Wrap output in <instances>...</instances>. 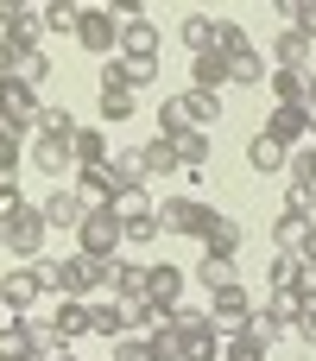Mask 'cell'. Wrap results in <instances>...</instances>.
Segmentation results:
<instances>
[{
    "mask_svg": "<svg viewBox=\"0 0 316 361\" xmlns=\"http://www.w3.org/2000/svg\"><path fill=\"white\" fill-rule=\"evenodd\" d=\"M44 235H51V228H44V209H32V203H19V209L0 216V254H13L19 267H25V260H44V254H38Z\"/></svg>",
    "mask_w": 316,
    "mask_h": 361,
    "instance_id": "1",
    "label": "cell"
},
{
    "mask_svg": "<svg viewBox=\"0 0 316 361\" xmlns=\"http://www.w3.org/2000/svg\"><path fill=\"white\" fill-rule=\"evenodd\" d=\"M215 222H222V209L203 203V197H165V203H158V228H165V235H196V241H209Z\"/></svg>",
    "mask_w": 316,
    "mask_h": 361,
    "instance_id": "2",
    "label": "cell"
},
{
    "mask_svg": "<svg viewBox=\"0 0 316 361\" xmlns=\"http://www.w3.org/2000/svg\"><path fill=\"white\" fill-rule=\"evenodd\" d=\"M44 292H51V286H44V267H38V260H25V267H6V273H0V311H13V317H25Z\"/></svg>",
    "mask_w": 316,
    "mask_h": 361,
    "instance_id": "3",
    "label": "cell"
},
{
    "mask_svg": "<svg viewBox=\"0 0 316 361\" xmlns=\"http://www.w3.org/2000/svg\"><path fill=\"white\" fill-rule=\"evenodd\" d=\"M76 254H89V260H120V216H114V209L82 216V228H76Z\"/></svg>",
    "mask_w": 316,
    "mask_h": 361,
    "instance_id": "4",
    "label": "cell"
},
{
    "mask_svg": "<svg viewBox=\"0 0 316 361\" xmlns=\"http://www.w3.org/2000/svg\"><path fill=\"white\" fill-rule=\"evenodd\" d=\"M209 324L222 330V336H241L247 324H253V292L234 279V286H222V292H209Z\"/></svg>",
    "mask_w": 316,
    "mask_h": 361,
    "instance_id": "5",
    "label": "cell"
},
{
    "mask_svg": "<svg viewBox=\"0 0 316 361\" xmlns=\"http://www.w3.org/2000/svg\"><path fill=\"white\" fill-rule=\"evenodd\" d=\"M76 44L95 51V57H114V51H120V19H114L108 6H82V19H76Z\"/></svg>",
    "mask_w": 316,
    "mask_h": 361,
    "instance_id": "6",
    "label": "cell"
},
{
    "mask_svg": "<svg viewBox=\"0 0 316 361\" xmlns=\"http://www.w3.org/2000/svg\"><path fill=\"white\" fill-rule=\"evenodd\" d=\"M25 165H38L44 178H76V152H70V140H57V133H32V146H25Z\"/></svg>",
    "mask_w": 316,
    "mask_h": 361,
    "instance_id": "7",
    "label": "cell"
},
{
    "mask_svg": "<svg viewBox=\"0 0 316 361\" xmlns=\"http://www.w3.org/2000/svg\"><path fill=\"white\" fill-rule=\"evenodd\" d=\"M133 95H139V89H127V76H120V70H114V57H108V63H101V121H108V127L133 121V114H139V102H133Z\"/></svg>",
    "mask_w": 316,
    "mask_h": 361,
    "instance_id": "8",
    "label": "cell"
},
{
    "mask_svg": "<svg viewBox=\"0 0 316 361\" xmlns=\"http://www.w3.org/2000/svg\"><path fill=\"white\" fill-rule=\"evenodd\" d=\"M89 336H108V343H127L133 336V311L114 298V292H101V298H89Z\"/></svg>",
    "mask_w": 316,
    "mask_h": 361,
    "instance_id": "9",
    "label": "cell"
},
{
    "mask_svg": "<svg viewBox=\"0 0 316 361\" xmlns=\"http://www.w3.org/2000/svg\"><path fill=\"white\" fill-rule=\"evenodd\" d=\"M0 38H13L19 51H44V25H38V6L0 0Z\"/></svg>",
    "mask_w": 316,
    "mask_h": 361,
    "instance_id": "10",
    "label": "cell"
},
{
    "mask_svg": "<svg viewBox=\"0 0 316 361\" xmlns=\"http://www.w3.org/2000/svg\"><path fill=\"white\" fill-rule=\"evenodd\" d=\"M260 133H266L272 146H285V152H291V146L304 152V140H310V108H272Z\"/></svg>",
    "mask_w": 316,
    "mask_h": 361,
    "instance_id": "11",
    "label": "cell"
},
{
    "mask_svg": "<svg viewBox=\"0 0 316 361\" xmlns=\"http://www.w3.org/2000/svg\"><path fill=\"white\" fill-rule=\"evenodd\" d=\"M165 102H171L177 127H196V133H209V127H215V114H222V102H215V95H196V89H184V95H165Z\"/></svg>",
    "mask_w": 316,
    "mask_h": 361,
    "instance_id": "12",
    "label": "cell"
},
{
    "mask_svg": "<svg viewBox=\"0 0 316 361\" xmlns=\"http://www.w3.org/2000/svg\"><path fill=\"white\" fill-rule=\"evenodd\" d=\"M165 146L177 152V165H184L190 178H203V171H209V152H215V146H209V133H196V127H177V133H165Z\"/></svg>",
    "mask_w": 316,
    "mask_h": 361,
    "instance_id": "13",
    "label": "cell"
},
{
    "mask_svg": "<svg viewBox=\"0 0 316 361\" xmlns=\"http://www.w3.org/2000/svg\"><path fill=\"white\" fill-rule=\"evenodd\" d=\"M146 298H152V305H158V311L171 317V311L184 305V273H177L171 260H158V267H146Z\"/></svg>",
    "mask_w": 316,
    "mask_h": 361,
    "instance_id": "14",
    "label": "cell"
},
{
    "mask_svg": "<svg viewBox=\"0 0 316 361\" xmlns=\"http://www.w3.org/2000/svg\"><path fill=\"white\" fill-rule=\"evenodd\" d=\"M38 317H13V324H0V361H32L38 355Z\"/></svg>",
    "mask_w": 316,
    "mask_h": 361,
    "instance_id": "15",
    "label": "cell"
},
{
    "mask_svg": "<svg viewBox=\"0 0 316 361\" xmlns=\"http://www.w3.org/2000/svg\"><path fill=\"white\" fill-rule=\"evenodd\" d=\"M228 82H234V63H228L222 51H209V57H196V63H190V89H196V95H215V102H222V89H228Z\"/></svg>",
    "mask_w": 316,
    "mask_h": 361,
    "instance_id": "16",
    "label": "cell"
},
{
    "mask_svg": "<svg viewBox=\"0 0 316 361\" xmlns=\"http://www.w3.org/2000/svg\"><path fill=\"white\" fill-rule=\"evenodd\" d=\"M266 89H272V102L279 108H310V70H266Z\"/></svg>",
    "mask_w": 316,
    "mask_h": 361,
    "instance_id": "17",
    "label": "cell"
},
{
    "mask_svg": "<svg viewBox=\"0 0 316 361\" xmlns=\"http://www.w3.org/2000/svg\"><path fill=\"white\" fill-rule=\"evenodd\" d=\"M38 209H44V228H70V235H76V228H82V216H89V209H82V197H76L70 184H57Z\"/></svg>",
    "mask_w": 316,
    "mask_h": 361,
    "instance_id": "18",
    "label": "cell"
},
{
    "mask_svg": "<svg viewBox=\"0 0 316 361\" xmlns=\"http://www.w3.org/2000/svg\"><path fill=\"white\" fill-rule=\"evenodd\" d=\"M120 57H133V63H158V25H152V19L120 25Z\"/></svg>",
    "mask_w": 316,
    "mask_h": 361,
    "instance_id": "19",
    "label": "cell"
},
{
    "mask_svg": "<svg viewBox=\"0 0 316 361\" xmlns=\"http://www.w3.org/2000/svg\"><path fill=\"white\" fill-rule=\"evenodd\" d=\"M70 152H76V171H108V133L101 127H76V140H70Z\"/></svg>",
    "mask_w": 316,
    "mask_h": 361,
    "instance_id": "20",
    "label": "cell"
},
{
    "mask_svg": "<svg viewBox=\"0 0 316 361\" xmlns=\"http://www.w3.org/2000/svg\"><path fill=\"white\" fill-rule=\"evenodd\" d=\"M51 330H57V343H63V349H70V343H82V336H89V305H82V298H57Z\"/></svg>",
    "mask_w": 316,
    "mask_h": 361,
    "instance_id": "21",
    "label": "cell"
},
{
    "mask_svg": "<svg viewBox=\"0 0 316 361\" xmlns=\"http://www.w3.org/2000/svg\"><path fill=\"white\" fill-rule=\"evenodd\" d=\"M101 178H108V190H114V197H127V190H146V171H139V146H133V152H114Z\"/></svg>",
    "mask_w": 316,
    "mask_h": 361,
    "instance_id": "22",
    "label": "cell"
},
{
    "mask_svg": "<svg viewBox=\"0 0 316 361\" xmlns=\"http://www.w3.org/2000/svg\"><path fill=\"white\" fill-rule=\"evenodd\" d=\"M272 57H279V70H310V38H304L298 25H285V32L272 38Z\"/></svg>",
    "mask_w": 316,
    "mask_h": 361,
    "instance_id": "23",
    "label": "cell"
},
{
    "mask_svg": "<svg viewBox=\"0 0 316 361\" xmlns=\"http://www.w3.org/2000/svg\"><path fill=\"white\" fill-rule=\"evenodd\" d=\"M285 165H291V152H285V146H272L266 133H253V140H247V171L272 178V171H285Z\"/></svg>",
    "mask_w": 316,
    "mask_h": 361,
    "instance_id": "24",
    "label": "cell"
},
{
    "mask_svg": "<svg viewBox=\"0 0 316 361\" xmlns=\"http://www.w3.org/2000/svg\"><path fill=\"white\" fill-rule=\"evenodd\" d=\"M241 241H247V228H241L234 216H222V222L209 228V241H203V254H209V260H234V254H241Z\"/></svg>",
    "mask_w": 316,
    "mask_h": 361,
    "instance_id": "25",
    "label": "cell"
},
{
    "mask_svg": "<svg viewBox=\"0 0 316 361\" xmlns=\"http://www.w3.org/2000/svg\"><path fill=\"white\" fill-rule=\"evenodd\" d=\"M76 197H82V209L95 216V209H114V190H108V178L101 171H76V184H70Z\"/></svg>",
    "mask_w": 316,
    "mask_h": 361,
    "instance_id": "26",
    "label": "cell"
},
{
    "mask_svg": "<svg viewBox=\"0 0 316 361\" xmlns=\"http://www.w3.org/2000/svg\"><path fill=\"white\" fill-rule=\"evenodd\" d=\"M114 298L120 305H139L146 298V267L139 260H114Z\"/></svg>",
    "mask_w": 316,
    "mask_h": 361,
    "instance_id": "27",
    "label": "cell"
},
{
    "mask_svg": "<svg viewBox=\"0 0 316 361\" xmlns=\"http://www.w3.org/2000/svg\"><path fill=\"white\" fill-rule=\"evenodd\" d=\"M222 343H228V336H222L215 324H203V330L184 336V361H222Z\"/></svg>",
    "mask_w": 316,
    "mask_h": 361,
    "instance_id": "28",
    "label": "cell"
},
{
    "mask_svg": "<svg viewBox=\"0 0 316 361\" xmlns=\"http://www.w3.org/2000/svg\"><path fill=\"white\" fill-rule=\"evenodd\" d=\"M76 19H82L76 0H51V6H38V25H44V32H63V38H76Z\"/></svg>",
    "mask_w": 316,
    "mask_h": 361,
    "instance_id": "29",
    "label": "cell"
},
{
    "mask_svg": "<svg viewBox=\"0 0 316 361\" xmlns=\"http://www.w3.org/2000/svg\"><path fill=\"white\" fill-rule=\"evenodd\" d=\"M215 51H222L228 63H234V57H247V51H253L247 25H241V19H215Z\"/></svg>",
    "mask_w": 316,
    "mask_h": 361,
    "instance_id": "30",
    "label": "cell"
},
{
    "mask_svg": "<svg viewBox=\"0 0 316 361\" xmlns=\"http://www.w3.org/2000/svg\"><path fill=\"white\" fill-rule=\"evenodd\" d=\"M184 44H190V57H209L215 51V19L209 13H190L184 19Z\"/></svg>",
    "mask_w": 316,
    "mask_h": 361,
    "instance_id": "31",
    "label": "cell"
},
{
    "mask_svg": "<svg viewBox=\"0 0 316 361\" xmlns=\"http://www.w3.org/2000/svg\"><path fill=\"white\" fill-rule=\"evenodd\" d=\"M310 228L316 222H304V216H279V222H272V247H279V254H298Z\"/></svg>",
    "mask_w": 316,
    "mask_h": 361,
    "instance_id": "32",
    "label": "cell"
},
{
    "mask_svg": "<svg viewBox=\"0 0 316 361\" xmlns=\"http://www.w3.org/2000/svg\"><path fill=\"white\" fill-rule=\"evenodd\" d=\"M139 171H146V178H165V171H177V152H171L165 140H146V146H139Z\"/></svg>",
    "mask_w": 316,
    "mask_h": 361,
    "instance_id": "33",
    "label": "cell"
},
{
    "mask_svg": "<svg viewBox=\"0 0 316 361\" xmlns=\"http://www.w3.org/2000/svg\"><path fill=\"white\" fill-rule=\"evenodd\" d=\"M298 273H304V260H298V254H279V260L266 267V279H272V292H279V298H291V292H298Z\"/></svg>",
    "mask_w": 316,
    "mask_h": 361,
    "instance_id": "34",
    "label": "cell"
},
{
    "mask_svg": "<svg viewBox=\"0 0 316 361\" xmlns=\"http://www.w3.org/2000/svg\"><path fill=\"white\" fill-rule=\"evenodd\" d=\"M266 355H272V349H266L253 330H241V336H228V343H222V361H266Z\"/></svg>",
    "mask_w": 316,
    "mask_h": 361,
    "instance_id": "35",
    "label": "cell"
},
{
    "mask_svg": "<svg viewBox=\"0 0 316 361\" xmlns=\"http://www.w3.org/2000/svg\"><path fill=\"white\" fill-rule=\"evenodd\" d=\"M165 228H158V216H133V222H120V247H152Z\"/></svg>",
    "mask_w": 316,
    "mask_h": 361,
    "instance_id": "36",
    "label": "cell"
},
{
    "mask_svg": "<svg viewBox=\"0 0 316 361\" xmlns=\"http://www.w3.org/2000/svg\"><path fill=\"white\" fill-rule=\"evenodd\" d=\"M38 133H57V140H76V114H70V108H51V102H44V108H38Z\"/></svg>",
    "mask_w": 316,
    "mask_h": 361,
    "instance_id": "37",
    "label": "cell"
},
{
    "mask_svg": "<svg viewBox=\"0 0 316 361\" xmlns=\"http://www.w3.org/2000/svg\"><path fill=\"white\" fill-rule=\"evenodd\" d=\"M272 13H285V19H291V25L316 44V0H285V6H272Z\"/></svg>",
    "mask_w": 316,
    "mask_h": 361,
    "instance_id": "38",
    "label": "cell"
},
{
    "mask_svg": "<svg viewBox=\"0 0 316 361\" xmlns=\"http://www.w3.org/2000/svg\"><path fill=\"white\" fill-rule=\"evenodd\" d=\"M114 216H120V222H133V216H158V203H152L146 190H127V197H114Z\"/></svg>",
    "mask_w": 316,
    "mask_h": 361,
    "instance_id": "39",
    "label": "cell"
},
{
    "mask_svg": "<svg viewBox=\"0 0 316 361\" xmlns=\"http://www.w3.org/2000/svg\"><path fill=\"white\" fill-rule=\"evenodd\" d=\"M196 279H203L209 292H222V286H234V260H209V254H203V267H196Z\"/></svg>",
    "mask_w": 316,
    "mask_h": 361,
    "instance_id": "40",
    "label": "cell"
},
{
    "mask_svg": "<svg viewBox=\"0 0 316 361\" xmlns=\"http://www.w3.org/2000/svg\"><path fill=\"white\" fill-rule=\"evenodd\" d=\"M165 324H171L177 336H190V330H203V324H209V305H177V311H171Z\"/></svg>",
    "mask_w": 316,
    "mask_h": 361,
    "instance_id": "41",
    "label": "cell"
},
{
    "mask_svg": "<svg viewBox=\"0 0 316 361\" xmlns=\"http://www.w3.org/2000/svg\"><path fill=\"white\" fill-rule=\"evenodd\" d=\"M234 82H247V89H260V82H266V57H260V51H247V57H234Z\"/></svg>",
    "mask_w": 316,
    "mask_h": 361,
    "instance_id": "42",
    "label": "cell"
},
{
    "mask_svg": "<svg viewBox=\"0 0 316 361\" xmlns=\"http://www.w3.org/2000/svg\"><path fill=\"white\" fill-rule=\"evenodd\" d=\"M291 184H310L316 190V140L304 146V152H291Z\"/></svg>",
    "mask_w": 316,
    "mask_h": 361,
    "instance_id": "43",
    "label": "cell"
},
{
    "mask_svg": "<svg viewBox=\"0 0 316 361\" xmlns=\"http://www.w3.org/2000/svg\"><path fill=\"white\" fill-rule=\"evenodd\" d=\"M114 70L127 76V89H146V82L158 76V63H133V57H114Z\"/></svg>",
    "mask_w": 316,
    "mask_h": 361,
    "instance_id": "44",
    "label": "cell"
},
{
    "mask_svg": "<svg viewBox=\"0 0 316 361\" xmlns=\"http://www.w3.org/2000/svg\"><path fill=\"white\" fill-rule=\"evenodd\" d=\"M310 209H316V190L310 184H291V190H285V216H304V222H310Z\"/></svg>",
    "mask_w": 316,
    "mask_h": 361,
    "instance_id": "45",
    "label": "cell"
},
{
    "mask_svg": "<svg viewBox=\"0 0 316 361\" xmlns=\"http://www.w3.org/2000/svg\"><path fill=\"white\" fill-rule=\"evenodd\" d=\"M114 361H158V355H152L146 336H127V343H114Z\"/></svg>",
    "mask_w": 316,
    "mask_h": 361,
    "instance_id": "46",
    "label": "cell"
},
{
    "mask_svg": "<svg viewBox=\"0 0 316 361\" xmlns=\"http://www.w3.org/2000/svg\"><path fill=\"white\" fill-rule=\"evenodd\" d=\"M19 165H25V146L0 133V171H6V178H19Z\"/></svg>",
    "mask_w": 316,
    "mask_h": 361,
    "instance_id": "47",
    "label": "cell"
},
{
    "mask_svg": "<svg viewBox=\"0 0 316 361\" xmlns=\"http://www.w3.org/2000/svg\"><path fill=\"white\" fill-rule=\"evenodd\" d=\"M291 298H298L304 311H310V305H316V267H304V273H298V292H291Z\"/></svg>",
    "mask_w": 316,
    "mask_h": 361,
    "instance_id": "48",
    "label": "cell"
},
{
    "mask_svg": "<svg viewBox=\"0 0 316 361\" xmlns=\"http://www.w3.org/2000/svg\"><path fill=\"white\" fill-rule=\"evenodd\" d=\"M19 203H25V197H19V178H6V171H0V216H6V209H19Z\"/></svg>",
    "mask_w": 316,
    "mask_h": 361,
    "instance_id": "49",
    "label": "cell"
},
{
    "mask_svg": "<svg viewBox=\"0 0 316 361\" xmlns=\"http://www.w3.org/2000/svg\"><path fill=\"white\" fill-rule=\"evenodd\" d=\"M291 336H298V343H310V349H316V305L304 311V317H298V330H291Z\"/></svg>",
    "mask_w": 316,
    "mask_h": 361,
    "instance_id": "50",
    "label": "cell"
},
{
    "mask_svg": "<svg viewBox=\"0 0 316 361\" xmlns=\"http://www.w3.org/2000/svg\"><path fill=\"white\" fill-rule=\"evenodd\" d=\"M298 260H304V267H316V228L304 235V247H298Z\"/></svg>",
    "mask_w": 316,
    "mask_h": 361,
    "instance_id": "51",
    "label": "cell"
},
{
    "mask_svg": "<svg viewBox=\"0 0 316 361\" xmlns=\"http://www.w3.org/2000/svg\"><path fill=\"white\" fill-rule=\"evenodd\" d=\"M310 140H316V102H310Z\"/></svg>",
    "mask_w": 316,
    "mask_h": 361,
    "instance_id": "52",
    "label": "cell"
},
{
    "mask_svg": "<svg viewBox=\"0 0 316 361\" xmlns=\"http://www.w3.org/2000/svg\"><path fill=\"white\" fill-rule=\"evenodd\" d=\"M310 102H316V70H310Z\"/></svg>",
    "mask_w": 316,
    "mask_h": 361,
    "instance_id": "53",
    "label": "cell"
},
{
    "mask_svg": "<svg viewBox=\"0 0 316 361\" xmlns=\"http://www.w3.org/2000/svg\"><path fill=\"white\" fill-rule=\"evenodd\" d=\"M57 361H76V355H57Z\"/></svg>",
    "mask_w": 316,
    "mask_h": 361,
    "instance_id": "54",
    "label": "cell"
}]
</instances>
